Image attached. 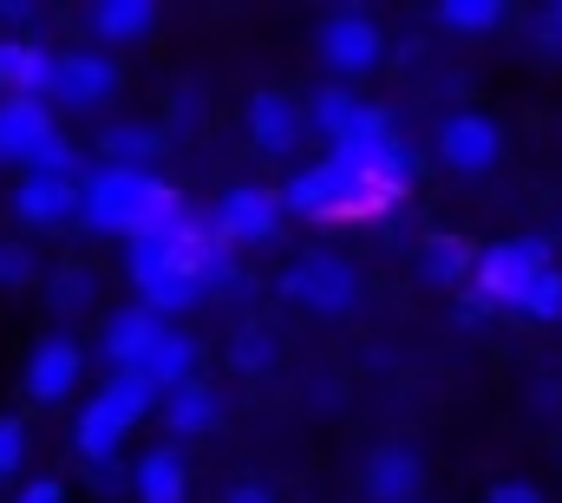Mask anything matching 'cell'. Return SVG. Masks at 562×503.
<instances>
[{
  "label": "cell",
  "mask_w": 562,
  "mask_h": 503,
  "mask_svg": "<svg viewBox=\"0 0 562 503\" xmlns=\"http://www.w3.org/2000/svg\"><path fill=\"white\" fill-rule=\"evenodd\" d=\"M301 119L321 131L327 144H347V137H360V125L373 119V105H367L360 92H347V86H327V92H314V99H307V112H301Z\"/></svg>",
  "instance_id": "19"
},
{
  "label": "cell",
  "mask_w": 562,
  "mask_h": 503,
  "mask_svg": "<svg viewBox=\"0 0 562 503\" xmlns=\"http://www.w3.org/2000/svg\"><path fill=\"white\" fill-rule=\"evenodd\" d=\"M229 367H236V373H269V367H276V334L243 327V334L229 340Z\"/></svg>",
  "instance_id": "28"
},
{
  "label": "cell",
  "mask_w": 562,
  "mask_h": 503,
  "mask_svg": "<svg viewBox=\"0 0 562 503\" xmlns=\"http://www.w3.org/2000/svg\"><path fill=\"white\" fill-rule=\"evenodd\" d=\"M0 92L7 99H53V53L33 40H0Z\"/></svg>",
  "instance_id": "16"
},
{
  "label": "cell",
  "mask_w": 562,
  "mask_h": 503,
  "mask_svg": "<svg viewBox=\"0 0 562 503\" xmlns=\"http://www.w3.org/2000/svg\"><path fill=\"white\" fill-rule=\"evenodd\" d=\"M438 164L451 177H491L504 164V125L491 112H451L438 125Z\"/></svg>",
  "instance_id": "8"
},
{
  "label": "cell",
  "mask_w": 562,
  "mask_h": 503,
  "mask_svg": "<svg viewBox=\"0 0 562 503\" xmlns=\"http://www.w3.org/2000/svg\"><path fill=\"white\" fill-rule=\"evenodd\" d=\"M196 360H203V347H196L190 334L164 327V334H157V347L138 360V379L164 399V392H177V385H190V379H196Z\"/></svg>",
  "instance_id": "14"
},
{
  "label": "cell",
  "mask_w": 562,
  "mask_h": 503,
  "mask_svg": "<svg viewBox=\"0 0 562 503\" xmlns=\"http://www.w3.org/2000/svg\"><path fill=\"white\" fill-rule=\"evenodd\" d=\"M393 203H400V183L367 177V170H353L334 150L321 164L294 170L288 190H281V210L288 216H307V223H360V216H386Z\"/></svg>",
  "instance_id": "3"
},
{
  "label": "cell",
  "mask_w": 562,
  "mask_h": 503,
  "mask_svg": "<svg viewBox=\"0 0 562 503\" xmlns=\"http://www.w3.org/2000/svg\"><path fill=\"white\" fill-rule=\"evenodd\" d=\"M243 125H249V144H256L262 157H294V150H301V131H307V119H301V105H294L288 92L262 86V92H249Z\"/></svg>",
  "instance_id": "9"
},
{
  "label": "cell",
  "mask_w": 562,
  "mask_h": 503,
  "mask_svg": "<svg viewBox=\"0 0 562 503\" xmlns=\"http://www.w3.org/2000/svg\"><path fill=\"white\" fill-rule=\"evenodd\" d=\"M7 203L26 230H59V223L79 216V183L72 177H20V190Z\"/></svg>",
  "instance_id": "13"
},
{
  "label": "cell",
  "mask_w": 562,
  "mask_h": 503,
  "mask_svg": "<svg viewBox=\"0 0 562 503\" xmlns=\"http://www.w3.org/2000/svg\"><path fill=\"white\" fill-rule=\"evenodd\" d=\"M20 164H26V177H72V144L53 131V137H46L40 150H26Z\"/></svg>",
  "instance_id": "29"
},
{
  "label": "cell",
  "mask_w": 562,
  "mask_h": 503,
  "mask_svg": "<svg viewBox=\"0 0 562 503\" xmlns=\"http://www.w3.org/2000/svg\"><path fill=\"white\" fill-rule=\"evenodd\" d=\"M517 314H524V321H562V268L537 275V281L517 294Z\"/></svg>",
  "instance_id": "27"
},
{
  "label": "cell",
  "mask_w": 562,
  "mask_h": 503,
  "mask_svg": "<svg viewBox=\"0 0 562 503\" xmlns=\"http://www.w3.org/2000/svg\"><path fill=\"white\" fill-rule=\"evenodd\" d=\"M543 20H550V33H543V46H550V53H562V0L550 7V13H543Z\"/></svg>",
  "instance_id": "38"
},
{
  "label": "cell",
  "mask_w": 562,
  "mask_h": 503,
  "mask_svg": "<svg viewBox=\"0 0 562 503\" xmlns=\"http://www.w3.org/2000/svg\"><path fill=\"white\" fill-rule=\"evenodd\" d=\"M550 268H557V243L550 236H510V243H491V249L477 255L471 281H477V294L491 308H517V294L537 275H550Z\"/></svg>",
  "instance_id": "5"
},
{
  "label": "cell",
  "mask_w": 562,
  "mask_h": 503,
  "mask_svg": "<svg viewBox=\"0 0 562 503\" xmlns=\"http://www.w3.org/2000/svg\"><path fill=\"white\" fill-rule=\"evenodd\" d=\"M216 255L223 249L203 236V223H190V230H177V236H138V243H132V281H138L144 308H150L157 321L196 308V294L210 288Z\"/></svg>",
  "instance_id": "2"
},
{
  "label": "cell",
  "mask_w": 562,
  "mask_h": 503,
  "mask_svg": "<svg viewBox=\"0 0 562 503\" xmlns=\"http://www.w3.org/2000/svg\"><path fill=\"white\" fill-rule=\"evenodd\" d=\"M281 190H262V183H236L216 197L210 210V243L216 249H256V243H276L281 236Z\"/></svg>",
  "instance_id": "7"
},
{
  "label": "cell",
  "mask_w": 562,
  "mask_h": 503,
  "mask_svg": "<svg viewBox=\"0 0 562 503\" xmlns=\"http://www.w3.org/2000/svg\"><path fill=\"white\" fill-rule=\"evenodd\" d=\"M13 503H66V484H59V478H33Z\"/></svg>",
  "instance_id": "34"
},
{
  "label": "cell",
  "mask_w": 562,
  "mask_h": 503,
  "mask_svg": "<svg viewBox=\"0 0 562 503\" xmlns=\"http://www.w3.org/2000/svg\"><path fill=\"white\" fill-rule=\"evenodd\" d=\"M53 137V105L46 99H0V157H26Z\"/></svg>",
  "instance_id": "20"
},
{
  "label": "cell",
  "mask_w": 562,
  "mask_h": 503,
  "mask_svg": "<svg viewBox=\"0 0 562 503\" xmlns=\"http://www.w3.org/2000/svg\"><path fill=\"white\" fill-rule=\"evenodd\" d=\"M438 26L445 33H491V26H504V7L497 0H445Z\"/></svg>",
  "instance_id": "26"
},
{
  "label": "cell",
  "mask_w": 562,
  "mask_h": 503,
  "mask_svg": "<svg viewBox=\"0 0 562 503\" xmlns=\"http://www.w3.org/2000/svg\"><path fill=\"white\" fill-rule=\"evenodd\" d=\"M157 334H164V321L150 314V308H119L112 321H105V360H112V373H138V360L157 347Z\"/></svg>",
  "instance_id": "17"
},
{
  "label": "cell",
  "mask_w": 562,
  "mask_h": 503,
  "mask_svg": "<svg viewBox=\"0 0 562 503\" xmlns=\"http://www.w3.org/2000/svg\"><path fill=\"white\" fill-rule=\"evenodd\" d=\"M99 150L112 157V170H144L164 150V131L157 125H112V131H99Z\"/></svg>",
  "instance_id": "24"
},
{
  "label": "cell",
  "mask_w": 562,
  "mask_h": 503,
  "mask_svg": "<svg viewBox=\"0 0 562 503\" xmlns=\"http://www.w3.org/2000/svg\"><path fill=\"white\" fill-rule=\"evenodd\" d=\"M79 223L99 230V236L138 243V236H177V230H190L196 216H190V203H183L170 183H157L150 170H112V164H105L92 183H79Z\"/></svg>",
  "instance_id": "1"
},
{
  "label": "cell",
  "mask_w": 562,
  "mask_h": 503,
  "mask_svg": "<svg viewBox=\"0 0 562 503\" xmlns=\"http://www.w3.org/2000/svg\"><path fill=\"white\" fill-rule=\"evenodd\" d=\"M223 503H276V491H262V484H236Z\"/></svg>",
  "instance_id": "36"
},
{
  "label": "cell",
  "mask_w": 562,
  "mask_h": 503,
  "mask_svg": "<svg viewBox=\"0 0 562 503\" xmlns=\"http://www.w3.org/2000/svg\"><path fill=\"white\" fill-rule=\"evenodd\" d=\"M79 373H86V347H79L72 334H53V340H40L33 360H26V399H40V405L72 399Z\"/></svg>",
  "instance_id": "12"
},
{
  "label": "cell",
  "mask_w": 562,
  "mask_h": 503,
  "mask_svg": "<svg viewBox=\"0 0 562 503\" xmlns=\"http://www.w3.org/2000/svg\"><path fill=\"white\" fill-rule=\"evenodd\" d=\"M484 503H550L537 484H524V478H497L491 491H484Z\"/></svg>",
  "instance_id": "32"
},
{
  "label": "cell",
  "mask_w": 562,
  "mask_h": 503,
  "mask_svg": "<svg viewBox=\"0 0 562 503\" xmlns=\"http://www.w3.org/2000/svg\"><path fill=\"white\" fill-rule=\"evenodd\" d=\"M26 275H33L26 249H0V281H26Z\"/></svg>",
  "instance_id": "35"
},
{
  "label": "cell",
  "mask_w": 562,
  "mask_h": 503,
  "mask_svg": "<svg viewBox=\"0 0 562 503\" xmlns=\"http://www.w3.org/2000/svg\"><path fill=\"white\" fill-rule=\"evenodd\" d=\"M477 268V249H464V236H425L419 243V275L431 288H464V275Z\"/></svg>",
  "instance_id": "21"
},
{
  "label": "cell",
  "mask_w": 562,
  "mask_h": 503,
  "mask_svg": "<svg viewBox=\"0 0 562 503\" xmlns=\"http://www.w3.org/2000/svg\"><path fill=\"white\" fill-rule=\"evenodd\" d=\"M170 119H177V125H196V92H177V105H170Z\"/></svg>",
  "instance_id": "37"
},
{
  "label": "cell",
  "mask_w": 562,
  "mask_h": 503,
  "mask_svg": "<svg viewBox=\"0 0 562 503\" xmlns=\"http://www.w3.org/2000/svg\"><path fill=\"white\" fill-rule=\"evenodd\" d=\"M86 301H92V275H86V268H66V275L53 281V308L72 314V308H86Z\"/></svg>",
  "instance_id": "31"
},
{
  "label": "cell",
  "mask_w": 562,
  "mask_h": 503,
  "mask_svg": "<svg viewBox=\"0 0 562 503\" xmlns=\"http://www.w3.org/2000/svg\"><path fill=\"white\" fill-rule=\"evenodd\" d=\"M281 294H288L294 308L321 314V321H340V314H353V301H360V268H353L347 255L307 249V255H294V261H288Z\"/></svg>",
  "instance_id": "4"
},
{
  "label": "cell",
  "mask_w": 562,
  "mask_h": 503,
  "mask_svg": "<svg viewBox=\"0 0 562 503\" xmlns=\"http://www.w3.org/2000/svg\"><path fill=\"white\" fill-rule=\"evenodd\" d=\"M314 53H321V66L340 72V79H373V72L386 66V33H380L373 13L340 7V13H327V20L314 26Z\"/></svg>",
  "instance_id": "6"
},
{
  "label": "cell",
  "mask_w": 562,
  "mask_h": 503,
  "mask_svg": "<svg viewBox=\"0 0 562 503\" xmlns=\"http://www.w3.org/2000/svg\"><path fill=\"white\" fill-rule=\"evenodd\" d=\"M20 465H26V425L0 418V478H20Z\"/></svg>",
  "instance_id": "30"
},
{
  "label": "cell",
  "mask_w": 562,
  "mask_h": 503,
  "mask_svg": "<svg viewBox=\"0 0 562 503\" xmlns=\"http://www.w3.org/2000/svg\"><path fill=\"white\" fill-rule=\"evenodd\" d=\"M360 491H367V503H419L425 458L413 445H380V451L360 465Z\"/></svg>",
  "instance_id": "11"
},
{
  "label": "cell",
  "mask_w": 562,
  "mask_h": 503,
  "mask_svg": "<svg viewBox=\"0 0 562 503\" xmlns=\"http://www.w3.org/2000/svg\"><path fill=\"white\" fill-rule=\"evenodd\" d=\"M132 491H138V503H190V465H183V451L177 445L144 451L138 465H132Z\"/></svg>",
  "instance_id": "18"
},
{
  "label": "cell",
  "mask_w": 562,
  "mask_h": 503,
  "mask_svg": "<svg viewBox=\"0 0 562 503\" xmlns=\"http://www.w3.org/2000/svg\"><path fill=\"white\" fill-rule=\"evenodd\" d=\"M164 432L170 438H210L216 425H223V399H216V385H203V379H190V385H177V392H164Z\"/></svg>",
  "instance_id": "15"
},
{
  "label": "cell",
  "mask_w": 562,
  "mask_h": 503,
  "mask_svg": "<svg viewBox=\"0 0 562 503\" xmlns=\"http://www.w3.org/2000/svg\"><path fill=\"white\" fill-rule=\"evenodd\" d=\"M86 20H92V33H99V40L132 46V40H144V33L157 26V7H150V0H99Z\"/></svg>",
  "instance_id": "22"
},
{
  "label": "cell",
  "mask_w": 562,
  "mask_h": 503,
  "mask_svg": "<svg viewBox=\"0 0 562 503\" xmlns=\"http://www.w3.org/2000/svg\"><path fill=\"white\" fill-rule=\"evenodd\" d=\"M451 321H458V327H484V321H491V301H484V294L471 288V294H458V308H451Z\"/></svg>",
  "instance_id": "33"
},
{
  "label": "cell",
  "mask_w": 562,
  "mask_h": 503,
  "mask_svg": "<svg viewBox=\"0 0 562 503\" xmlns=\"http://www.w3.org/2000/svg\"><path fill=\"white\" fill-rule=\"evenodd\" d=\"M72 445H79V458H86V465H112V458H119V445H125V432H119L99 405H86V412H79V425H72Z\"/></svg>",
  "instance_id": "25"
},
{
  "label": "cell",
  "mask_w": 562,
  "mask_h": 503,
  "mask_svg": "<svg viewBox=\"0 0 562 503\" xmlns=\"http://www.w3.org/2000/svg\"><path fill=\"white\" fill-rule=\"evenodd\" d=\"M112 92H119V66H112L105 53H53V99H59V105L92 112V105H105Z\"/></svg>",
  "instance_id": "10"
},
{
  "label": "cell",
  "mask_w": 562,
  "mask_h": 503,
  "mask_svg": "<svg viewBox=\"0 0 562 503\" xmlns=\"http://www.w3.org/2000/svg\"><path fill=\"white\" fill-rule=\"evenodd\" d=\"M92 405H99V412H105V418H112L119 432H132L138 418H150L157 392H150V385H144L138 373H112L105 385H99V399H92Z\"/></svg>",
  "instance_id": "23"
}]
</instances>
